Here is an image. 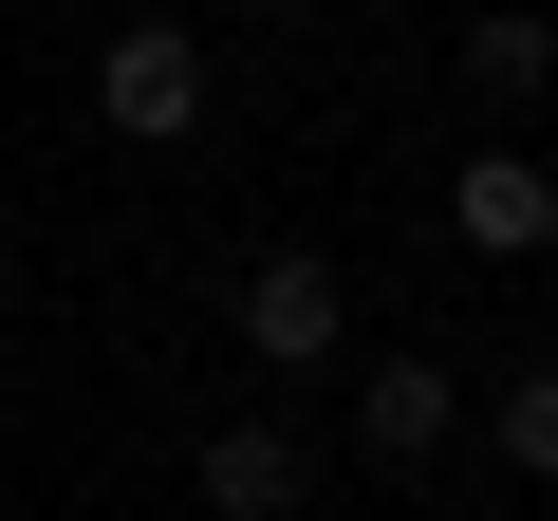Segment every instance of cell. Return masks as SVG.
<instances>
[{
	"label": "cell",
	"instance_id": "277c9868",
	"mask_svg": "<svg viewBox=\"0 0 558 521\" xmlns=\"http://www.w3.org/2000/svg\"><path fill=\"white\" fill-rule=\"evenodd\" d=\"M447 223H465L484 260H539V242H558V168H539V149H465V168H447Z\"/></svg>",
	"mask_w": 558,
	"mask_h": 521
},
{
	"label": "cell",
	"instance_id": "5b68a950",
	"mask_svg": "<svg viewBox=\"0 0 558 521\" xmlns=\"http://www.w3.org/2000/svg\"><path fill=\"white\" fill-rule=\"evenodd\" d=\"M447 428H465V391H447L428 354H373V373H354V447H373V465H428Z\"/></svg>",
	"mask_w": 558,
	"mask_h": 521
},
{
	"label": "cell",
	"instance_id": "6da1fadb",
	"mask_svg": "<svg viewBox=\"0 0 558 521\" xmlns=\"http://www.w3.org/2000/svg\"><path fill=\"white\" fill-rule=\"evenodd\" d=\"M223 336H242L260 373H317V354L354 336V280H336V260H317V242H260V260H242V280H223Z\"/></svg>",
	"mask_w": 558,
	"mask_h": 521
},
{
	"label": "cell",
	"instance_id": "7a4b0ae2",
	"mask_svg": "<svg viewBox=\"0 0 558 521\" xmlns=\"http://www.w3.org/2000/svg\"><path fill=\"white\" fill-rule=\"evenodd\" d=\"M94 131H112V149H186V131H205V38H186V20H112Z\"/></svg>",
	"mask_w": 558,
	"mask_h": 521
},
{
	"label": "cell",
	"instance_id": "ba28073f",
	"mask_svg": "<svg viewBox=\"0 0 558 521\" xmlns=\"http://www.w3.org/2000/svg\"><path fill=\"white\" fill-rule=\"evenodd\" d=\"M0 260H20V205H0Z\"/></svg>",
	"mask_w": 558,
	"mask_h": 521
},
{
	"label": "cell",
	"instance_id": "52a82bcc",
	"mask_svg": "<svg viewBox=\"0 0 558 521\" xmlns=\"http://www.w3.org/2000/svg\"><path fill=\"white\" fill-rule=\"evenodd\" d=\"M484 447H502L521 484H558V373H502V391H484Z\"/></svg>",
	"mask_w": 558,
	"mask_h": 521
},
{
	"label": "cell",
	"instance_id": "3957f363",
	"mask_svg": "<svg viewBox=\"0 0 558 521\" xmlns=\"http://www.w3.org/2000/svg\"><path fill=\"white\" fill-rule=\"evenodd\" d=\"M205 521H299V484H317V447L299 428H279V410H242V428H205Z\"/></svg>",
	"mask_w": 558,
	"mask_h": 521
},
{
	"label": "cell",
	"instance_id": "8992f818",
	"mask_svg": "<svg viewBox=\"0 0 558 521\" xmlns=\"http://www.w3.org/2000/svg\"><path fill=\"white\" fill-rule=\"evenodd\" d=\"M465 94H484V112L558 94V20H521V0H502V20H465Z\"/></svg>",
	"mask_w": 558,
	"mask_h": 521
}]
</instances>
